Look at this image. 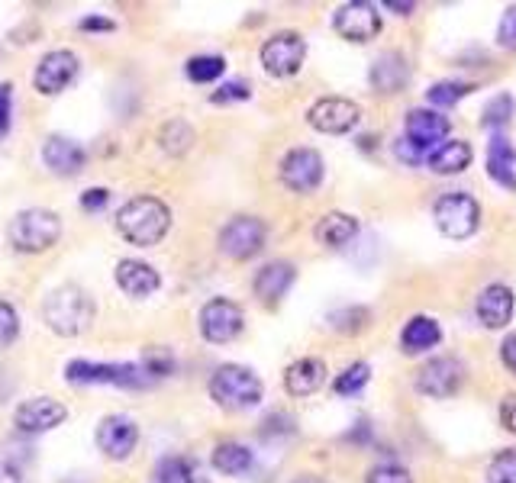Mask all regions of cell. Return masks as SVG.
<instances>
[{
    "instance_id": "obj_9",
    "label": "cell",
    "mask_w": 516,
    "mask_h": 483,
    "mask_svg": "<svg viewBox=\"0 0 516 483\" xmlns=\"http://www.w3.org/2000/svg\"><path fill=\"white\" fill-rule=\"evenodd\" d=\"M462 380H465V364L455 355H439V358H429L420 368L417 390L429 400H446V397H455Z\"/></svg>"
},
{
    "instance_id": "obj_43",
    "label": "cell",
    "mask_w": 516,
    "mask_h": 483,
    "mask_svg": "<svg viewBox=\"0 0 516 483\" xmlns=\"http://www.w3.org/2000/svg\"><path fill=\"white\" fill-rule=\"evenodd\" d=\"M107 200H110L107 187H91V190H84V194H81V207L88 213H97V210L107 207Z\"/></svg>"
},
{
    "instance_id": "obj_14",
    "label": "cell",
    "mask_w": 516,
    "mask_h": 483,
    "mask_svg": "<svg viewBox=\"0 0 516 483\" xmlns=\"http://www.w3.org/2000/svg\"><path fill=\"white\" fill-rule=\"evenodd\" d=\"M94 438H97V448L104 451L110 461H126L139 445V426H136V419L113 413V416L100 419Z\"/></svg>"
},
{
    "instance_id": "obj_24",
    "label": "cell",
    "mask_w": 516,
    "mask_h": 483,
    "mask_svg": "<svg viewBox=\"0 0 516 483\" xmlns=\"http://www.w3.org/2000/svg\"><path fill=\"white\" fill-rule=\"evenodd\" d=\"M442 342V329L433 316H413L404 332H400V348L404 355H423V351L436 348Z\"/></svg>"
},
{
    "instance_id": "obj_29",
    "label": "cell",
    "mask_w": 516,
    "mask_h": 483,
    "mask_svg": "<svg viewBox=\"0 0 516 483\" xmlns=\"http://www.w3.org/2000/svg\"><path fill=\"white\" fill-rule=\"evenodd\" d=\"M155 483H207L191 458H165L155 467Z\"/></svg>"
},
{
    "instance_id": "obj_44",
    "label": "cell",
    "mask_w": 516,
    "mask_h": 483,
    "mask_svg": "<svg viewBox=\"0 0 516 483\" xmlns=\"http://www.w3.org/2000/svg\"><path fill=\"white\" fill-rule=\"evenodd\" d=\"M394 149H397V158H400V161H407V165H420V161L426 158V155L417 149V145H410L407 139H397Z\"/></svg>"
},
{
    "instance_id": "obj_1",
    "label": "cell",
    "mask_w": 516,
    "mask_h": 483,
    "mask_svg": "<svg viewBox=\"0 0 516 483\" xmlns=\"http://www.w3.org/2000/svg\"><path fill=\"white\" fill-rule=\"evenodd\" d=\"M117 229L126 242L139 248L159 245L171 229V210L159 197H133L117 213Z\"/></svg>"
},
{
    "instance_id": "obj_39",
    "label": "cell",
    "mask_w": 516,
    "mask_h": 483,
    "mask_svg": "<svg viewBox=\"0 0 516 483\" xmlns=\"http://www.w3.org/2000/svg\"><path fill=\"white\" fill-rule=\"evenodd\" d=\"M365 483H413V477L407 467H400V464H378L368 471Z\"/></svg>"
},
{
    "instance_id": "obj_35",
    "label": "cell",
    "mask_w": 516,
    "mask_h": 483,
    "mask_svg": "<svg viewBox=\"0 0 516 483\" xmlns=\"http://www.w3.org/2000/svg\"><path fill=\"white\" fill-rule=\"evenodd\" d=\"M487 483H516V448L500 451V455L487 464Z\"/></svg>"
},
{
    "instance_id": "obj_20",
    "label": "cell",
    "mask_w": 516,
    "mask_h": 483,
    "mask_svg": "<svg viewBox=\"0 0 516 483\" xmlns=\"http://www.w3.org/2000/svg\"><path fill=\"white\" fill-rule=\"evenodd\" d=\"M117 284H120L123 294L142 300V297H149V294H155V290L162 287V277H159V271H155L152 265H146V261L123 258L120 265H117Z\"/></svg>"
},
{
    "instance_id": "obj_34",
    "label": "cell",
    "mask_w": 516,
    "mask_h": 483,
    "mask_svg": "<svg viewBox=\"0 0 516 483\" xmlns=\"http://www.w3.org/2000/svg\"><path fill=\"white\" fill-rule=\"evenodd\" d=\"M368 319H371V313L365 310V306H346V310L329 313V326L342 335H355L368 326Z\"/></svg>"
},
{
    "instance_id": "obj_28",
    "label": "cell",
    "mask_w": 516,
    "mask_h": 483,
    "mask_svg": "<svg viewBox=\"0 0 516 483\" xmlns=\"http://www.w3.org/2000/svg\"><path fill=\"white\" fill-rule=\"evenodd\" d=\"M210 461H213V471H220L226 477H239L252 467V451L239 442H223V445L213 448Z\"/></svg>"
},
{
    "instance_id": "obj_10",
    "label": "cell",
    "mask_w": 516,
    "mask_h": 483,
    "mask_svg": "<svg viewBox=\"0 0 516 483\" xmlns=\"http://www.w3.org/2000/svg\"><path fill=\"white\" fill-rule=\"evenodd\" d=\"M242 326H246V313H242V306L233 300L217 297L204 303V310H200V335H204L210 345L233 342L242 332Z\"/></svg>"
},
{
    "instance_id": "obj_27",
    "label": "cell",
    "mask_w": 516,
    "mask_h": 483,
    "mask_svg": "<svg viewBox=\"0 0 516 483\" xmlns=\"http://www.w3.org/2000/svg\"><path fill=\"white\" fill-rule=\"evenodd\" d=\"M313 232L326 248H342L358 236V219L349 213H326Z\"/></svg>"
},
{
    "instance_id": "obj_46",
    "label": "cell",
    "mask_w": 516,
    "mask_h": 483,
    "mask_svg": "<svg viewBox=\"0 0 516 483\" xmlns=\"http://www.w3.org/2000/svg\"><path fill=\"white\" fill-rule=\"evenodd\" d=\"M113 26H117V23L107 20V17H84L78 23V29H84V33H110Z\"/></svg>"
},
{
    "instance_id": "obj_42",
    "label": "cell",
    "mask_w": 516,
    "mask_h": 483,
    "mask_svg": "<svg viewBox=\"0 0 516 483\" xmlns=\"http://www.w3.org/2000/svg\"><path fill=\"white\" fill-rule=\"evenodd\" d=\"M10 116H13V84H0V139L10 133Z\"/></svg>"
},
{
    "instance_id": "obj_50",
    "label": "cell",
    "mask_w": 516,
    "mask_h": 483,
    "mask_svg": "<svg viewBox=\"0 0 516 483\" xmlns=\"http://www.w3.org/2000/svg\"><path fill=\"white\" fill-rule=\"evenodd\" d=\"M294 483H323L320 477H313V474H304V477H297Z\"/></svg>"
},
{
    "instance_id": "obj_38",
    "label": "cell",
    "mask_w": 516,
    "mask_h": 483,
    "mask_svg": "<svg viewBox=\"0 0 516 483\" xmlns=\"http://www.w3.org/2000/svg\"><path fill=\"white\" fill-rule=\"evenodd\" d=\"M17 335H20V316L7 300H0V348H10L17 342Z\"/></svg>"
},
{
    "instance_id": "obj_11",
    "label": "cell",
    "mask_w": 516,
    "mask_h": 483,
    "mask_svg": "<svg viewBox=\"0 0 516 483\" xmlns=\"http://www.w3.org/2000/svg\"><path fill=\"white\" fill-rule=\"evenodd\" d=\"M258 58H262V65L268 75L275 78H291L300 71V65H304L307 58V42L300 33H278L271 36L262 52H258Z\"/></svg>"
},
{
    "instance_id": "obj_19",
    "label": "cell",
    "mask_w": 516,
    "mask_h": 483,
    "mask_svg": "<svg viewBox=\"0 0 516 483\" xmlns=\"http://www.w3.org/2000/svg\"><path fill=\"white\" fill-rule=\"evenodd\" d=\"M42 161H46V168L52 174H62V178H71V174H78L84 168V149L68 136H49L46 145H42Z\"/></svg>"
},
{
    "instance_id": "obj_25",
    "label": "cell",
    "mask_w": 516,
    "mask_h": 483,
    "mask_svg": "<svg viewBox=\"0 0 516 483\" xmlns=\"http://www.w3.org/2000/svg\"><path fill=\"white\" fill-rule=\"evenodd\" d=\"M471 158H475V152H471L468 142L446 139L426 161H429V168H433L436 174H462L471 165Z\"/></svg>"
},
{
    "instance_id": "obj_40",
    "label": "cell",
    "mask_w": 516,
    "mask_h": 483,
    "mask_svg": "<svg viewBox=\"0 0 516 483\" xmlns=\"http://www.w3.org/2000/svg\"><path fill=\"white\" fill-rule=\"evenodd\" d=\"M249 97H252L249 81H226L220 91L210 94L213 104H236V100H249Z\"/></svg>"
},
{
    "instance_id": "obj_32",
    "label": "cell",
    "mask_w": 516,
    "mask_h": 483,
    "mask_svg": "<svg viewBox=\"0 0 516 483\" xmlns=\"http://www.w3.org/2000/svg\"><path fill=\"white\" fill-rule=\"evenodd\" d=\"M468 91H471V87L462 84V81H436V84L426 91V100H429L433 107H439V110H452V107L458 104V100L468 97Z\"/></svg>"
},
{
    "instance_id": "obj_37",
    "label": "cell",
    "mask_w": 516,
    "mask_h": 483,
    "mask_svg": "<svg viewBox=\"0 0 516 483\" xmlns=\"http://www.w3.org/2000/svg\"><path fill=\"white\" fill-rule=\"evenodd\" d=\"M510 116H513V97L510 94H497L491 104L484 107V126H504L510 123Z\"/></svg>"
},
{
    "instance_id": "obj_22",
    "label": "cell",
    "mask_w": 516,
    "mask_h": 483,
    "mask_svg": "<svg viewBox=\"0 0 516 483\" xmlns=\"http://www.w3.org/2000/svg\"><path fill=\"white\" fill-rule=\"evenodd\" d=\"M297 281V268L288 265V261H271L262 271L255 274V297L262 303H278L284 294L291 290V284Z\"/></svg>"
},
{
    "instance_id": "obj_7",
    "label": "cell",
    "mask_w": 516,
    "mask_h": 483,
    "mask_svg": "<svg viewBox=\"0 0 516 483\" xmlns=\"http://www.w3.org/2000/svg\"><path fill=\"white\" fill-rule=\"evenodd\" d=\"M268 239V229L262 219L255 216H233L220 229V252L233 261H249L262 252V245Z\"/></svg>"
},
{
    "instance_id": "obj_8",
    "label": "cell",
    "mask_w": 516,
    "mask_h": 483,
    "mask_svg": "<svg viewBox=\"0 0 516 483\" xmlns=\"http://www.w3.org/2000/svg\"><path fill=\"white\" fill-rule=\"evenodd\" d=\"M307 123L326 136H346L362 123V107L349 97H323L307 110Z\"/></svg>"
},
{
    "instance_id": "obj_3",
    "label": "cell",
    "mask_w": 516,
    "mask_h": 483,
    "mask_svg": "<svg viewBox=\"0 0 516 483\" xmlns=\"http://www.w3.org/2000/svg\"><path fill=\"white\" fill-rule=\"evenodd\" d=\"M262 380L252 368H242V364H223V368L210 377V397L217 400L229 413H242V409H252L262 403Z\"/></svg>"
},
{
    "instance_id": "obj_6",
    "label": "cell",
    "mask_w": 516,
    "mask_h": 483,
    "mask_svg": "<svg viewBox=\"0 0 516 483\" xmlns=\"http://www.w3.org/2000/svg\"><path fill=\"white\" fill-rule=\"evenodd\" d=\"M65 380L75 387L84 384H113L126 390H142L152 384L142 364H94V361H68Z\"/></svg>"
},
{
    "instance_id": "obj_2",
    "label": "cell",
    "mask_w": 516,
    "mask_h": 483,
    "mask_svg": "<svg viewBox=\"0 0 516 483\" xmlns=\"http://www.w3.org/2000/svg\"><path fill=\"white\" fill-rule=\"evenodd\" d=\"M42 319L55 335H81L91 329L94 322V300L88 297V290L78 284H62L42 303Z\"/></svg>"
},
{
    "instance_id": "obj_17",
    "label": "cell",
    "mask_w": 516,
    "mask_h": 483,
    "mask_svg": "<svg viewBox=\"0 0 516 483\" xmlns=\"http://www.w3.org/2000/svg\"><path fill=\"white\" fill-rule=\"evenodd\" d=\"M65 416H68L65 403L52 400V397H33V400H26V403L17 409V416H13V422H17L20 432H26V435H39V432H49V429H55V426H62Z\"/></svg>"
},
{
    "instance_id": "obj_48",
    "label": "cell",
    "mask_w": 516,
    "mask_h": 483,
    "mask_svg": "<svg viewBox=\"0 0 516 483\" xmlns=\"http://www.w3.org/2000/svg\"><path fill=\"white\" fill-rule=\"evenodd\" d=\"M0 483H23V477H20V471L13 464L0 461Z\"/></svg>"
},
{
    "instance_id": "obj_16",
    "label": "cell",
    "mask_w": 516,
    "mask_h": 483,
    "mask_svg": "<svg viewBox=\"0 0 516 483\" xmlns=\"http://www.w3.org/2000/svg\"><path fill=\"white\" fill-rule=\"evenodd\" d=\"M78 75V55L71 49H52L42 55V62L36 65L33 84L39 94H62L65 87L75 81Z\"/></svg>"
},
{
    "instance_id": "obj_33",
    "label": "cell",
    "mask_w": 516,
    "mask_h": 483,
    "mask_svg": "<svg viewBox=\"0 0 516 483\" xmlns=\"http://www.w3.org/2000/svg\"><path fill=\"white\" fill-rule=\"evenodd\" d=\"M162 149L168 155H181V152H188L191 149V142H194V129L184 123V120H171L165 129H162Z\"/></svg>"
},
{
    "instance_id": "obj_26",
    "label": "cell",
    "mask_w": 516,
    "mask_h": 483,
    "mask_svg": "<svg viewBox=\"0 0 516 483\" xmlns=\"http://www.w3.org/2000/svg\"><path fill=\"white\" fill-rule=\"evenodd\" d=\"M487 174H491V181L516 190V155H513V145L504 136L491 139V149H487Z\"/></svg>"
},
{
    "instance_id": "obj_45",
    "label": "cell",
    "mask_w": 516,
    "mask_h": 483,
    "mask_svg": "<svg viewBox=\"0 0 516 483\" xmlns=\"http://www.w3.org/2000/svg\"><path fill=\"white\" fill-rule=\"evenodd\" d=\"M500 422H504V429L516 435V393H510V397L500 403Z\"/></svg>"
},
{
    "instance_id": "obj_13",
    "label": "cell",
    "mask_w": 516,
    "mask_h": 483,
    "mask_svg": "<svg viewBox=\"0 0 516 483\" xmlns=\"http://www.w3.org/2000/svg\"><path fill=\"white\" fill-rule=\"evenodd\" d=\"M333 29L349 42H368L381 33V13L368 0H349L333 17Z\"/></svg>"
},
{
    "instance_id": "obj_12",
    "label": "cell",
    "mask_w": 516,
    "mask_h": 483,
    "mask_svg": "<svg viewBox=\"0 0 516 483\" xmlns=\"http://www.w3.org/2000/svg\"><path fill=\"white\" fill-rule=\"evenodd\" d=\"M281 184L294 194H310L323 184V155L313 149H291L281 158Z\"/></svg>"
},
{
    "instance_id": "obj_41",
    "label": "cell",
    "mask_w": 516,
    "mask_h": 483,
    "mask_svg": "<svg viewBox=\"0 0 516 483\" xmlns=\"http://www.w3.org/2000/svg\"><path fill=\"white\" fill-rule=\"evenodd\" d=\"M497 46L507 49V52L516 49V7H510L504 13V20H500V26H497Z\"/></svg>"
},
{
    "instance_id": "obj_31",
    "label": "cell",
    "mask_w": 516,
    "mask_h": 483,
    "mask_svg": "<svg viewBox=\"0 0 516 483\" xmlns=\"http://www.w3.org/2000/svg\"><path fill=\"white\" fill-rule=\"evenodd\" d=\"M368 380H371V368L365 361H355L333 380V390L339 393V397H358Z\"/></svg>"
},
{
    "instance_id": "obj_49",
    "label": "cell",
    "mask_w": 516,
    "mask_h": 483,
    "mask_svg": "<svg viewBox=\"0 0 516 483\" xmlns=\"http://www.w3.org/2000/svg\"><path fill=\"white\" fill-rule=\"evenodd\" d=\"M387 10H397L400 17H407V13H413V4H397V0H387Z\"/></svg>"
},
{
    "instance_id": "obj_47",
    "label": "cell",
    "mask_w": 516,
    "mask_h": 483,
    "mask_svg": "<svg viewBox=\"0 0 516 483\" xmlns=\"http://www.w3.org/2000/svg\"><path fill=\"white\" fill-rule=\"evenodd\" d=\"M500 361L507 364V371L516 374V335H507L504 345H500Z\"/></svg>"
},
{
    "instance_id": "obj_18",
    "label": "cell",
    "mask_w": 516,
    "mask_h": 483,
    "mask_svg": "<svg viewBox=\"0 0 516 483\" xmlns=\"http://www.w3.org/2000/svg\"><path fill=\"white\" fill-rule=\"evenodd\" d=\"M513 306H516L513 290L507 284H491V287L481 290V297L475 303V313H478L484 329H504L513 319Z\"/></svg>"
},
{
    "instance_id": "obj_30",
    "label": "cell",
    "mask_w": 516,
    "mask_h": 483,
    "mask_svg": "<svg viewBox=\"0 0 516 483\" xmlns=\"http://www.w3.org/2000/svg\"><path fill=\"white\" fill-rule=\"evenodd\" d=\"M184 71H188V78L194 84H210L226 71V58L223 55H194L191 62L184 65Z\"/></svg>"
},
{
    "instance_id": "obj_15",
    "label": "cell",
    "mask_w": 516,
    "mask_h": 483,
    "mask_svg": "<svg viewBox=\"0 0 516 483\" xmlns=\"http://www.w3.org/2000/svg\"><path fill=\"white\" fill-rule=\"evenodd\" d=\"M449 129H452V123H449V116H442V113H436V110H410L407 113V123H404V139L410 142V145H417V149L429 158L442 142H446V136H449Z\"/></svg>"
},
{
    "instance_id": "obj_5",
    "label": "cell",
    "mask_w": 516,
    "mask_h": 483,
    "mask_svg": "<svg viewBox=\"0 0 516 483\" xmlns=\"http://www.w3.org/2000/svg\"><path fill=\"white\" fill-rule=\"evenodd\" d=\"M433 219L442 236L462 242L475 236L481 226V203L471 194H465V190H452V194H442L436 200Z\"/></svg>"
},
{
    "instance_id": "obj_23",
    "label": "cell",
    "mask_w": 516,
    "mask_h": 483,
    "mask_svg": "<svg viewBox=\"0 0 516 483\" xmlns=\"http://www.w3.org/2000/svg\"><path fill=\"white\" fill-rule=\"evenodd\" d=\"M371 84L378 94H400L410 84V65L400 52H384L375 65H371Z\"/></svg>"
},
{
    "instance_id": "obj_4",
    "label": "cell",
    "mask_w": 516,
    "mask_h": 483,
    "mask_svg": "<svg viewBox=\"0 0 516 483\" xmlns=\"http://www.w3.org/2000/svg\"><path fill=\"white\" fill-rule=\"evenodd\" d=\"M59 236H62V219L52 210L33 207L10 219V242L17 252H26V255L49 252V248L59 242Z\"/></svg>"
},
{
    "instance_id": "obj_36",
    "label": "cell",
    "mask_w": 516,
    "mask_h": 483,
    "mask_svg": "<svg viewBox=\"0 0 516 483\" xmlns=\"http://www.w3.org/2000/svg\"><path fill=\"white\" fill-rule=\"evenodd\" d=\"M142 368H146V374L155 380V377H168L171 371H175V358H171L168 348H149L146 355H142Z\"/></svg>"
},
{
    "instance_id": "obj_21",
    "label": "cell",
    "mask_w": 516,
    "mask_h": 483,
    "mask_svg": "<svg viewBox=\"0 0 516 483\" xmlns=\"http://www.w3.org/2000/svg\"><path fill=\"white\" fill-rule=\"evenodd\" d=\"M323 384H326V364L320 358H300L284 371V390L297 400L313 397Z\"/></svg>"
}]
</instances>
